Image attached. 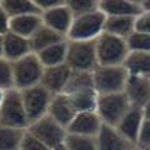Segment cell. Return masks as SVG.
Wrapping results in <instances>:
<instances>
[{"mask_svg":"<svg viewBox=\"0 0 150 150\" xmlns=\"http://www.w3.org/2000/svg\"><path fill=\"white\" fill-rule=\"evenodd\" d=\"M105 31L109 32V34L127 39L135 31V16H129V15L106 16Z\"/></svg>","mask_w":150,"mask_h":150,"instance_id":"obj_20","label":"cell"},{"mask_svg":"<svg viewBox=\"0 0 150 150\" xmlns=\"http://www.w3.org/2000/svg\"><path fill=\"white\" fill-rule=\"evenodd\" d=\"M142 112H144L145 119H150V99L144 105V107H142Z\"/></svg>","mask_w":150,"mask_h":150,"instance_id":"obj_37","label":"cell"},{"mask_svg":"<svg viewBox=\"0 0 150 150\" xmlns=\"http://www.w3.org/2000/svg\"><path fill=\"white\" fill-rule=\"evenodd\" d=\"M0 125L11 127H28V118L23 105L22 91L18 88H9L0 106Z\"/></svg>","mask_w":150,"mask_h":150,"instance_id":"obj_6","label":"cell"},{"mask_svg":"<svg viewBox=\"0 0 150 150\" xmlns=\"http://www.w3.org/2000/svg\"><path fill=\"white\" fill-rule=\"evenodd\" d=\"M20 91H22L23 105H24L25 114L28 118V125L48 114V107L52 99V94L43 84H36V86Z\"/></svg>","mask_w":150,"mask_h":150,"instance_id":"obj_9","label":"cell"},{"mask_svg":"<svg viewBox=\"0 0 150 150\" xmlns=\"http://www.w3.org/2000/svg\"><path fill=\"white\" fill-rule=\"evenodd\" d=\"M76 110H75L74 105H72L71 99L67 94L60 93L52 95L50 107H48V115H51L55 121H58L62 126L67 129L70 125V122L74 119L76 115Z\"/></svg>","mask_w":150,"mask_h":150,"instance_id":"obj_17","label":"cell"},{"mask_svg":"<svg viewBox=\"0 0 150 150\" xmlns=\"http://www.w3.org/2000/svg\"><path fill=\"white\" fill-rule=\"evenodd\" d=\"M74 105L75 110L78 112L82 111H97L98 103V91L95 88H87V90L76 91L72 94H67Z\"/></svg>","mask_w":150,"mask_h":150,"instance_id":"obj_24","label":"cell"},{"mask_svg":"<svg viewBox=\"0 0 150 150\" xmlns=\"http://www.w3.org/2000/svg\"><path fill=\"white\" fill-rule=\"evenodd\" d=\"M130 51H147L150 52V34L134 31L126 39Z\"/></svg>","mask_w":150,"mask_h":150,"instance_id":"obj_31","label":"cell"},{"mask_svg":"<svg viewBox=\"0 0 150 150\" xmlns=\"http://www.w3.org/2000/svg\"><path fill=\"white\" fill-rule=\"evenodd\" d=\"M135 31L150 34V11L142 9L135 16Z\"/></svg>","mask_w":150,"mask_h":150,"instance_id":"obj_34","label":"cell"},{"mask_svg":"<svg viewBox=\"0 0 150 150\" xmlns=\"http://www.w3.org/2000/svg\"><path fill=\"white\" fill-rule=\"evenodd\" d=\"M106 15L100 11H91L87 13L74 16L72 24L67 34L69 40H95L105 31Z\"/></svg>","mask_w":150,"mask_h":150,"instance_id":"obj_1","label":"cell"},{"mask_svg":"<svg viewBox=\"0 0 150 150\" xmlns=\"http://www.w3.org/2000/svg\"><path fill=\"white\" fill-rule=\"evenodd\" d=\"M130 150H142V149H139V147H138V146H133Z\"/></svg>","mask_w":150,"mask_h":150,"instance_id":"obj_43","label":"cell"},{"mask_svg":"<svg viewBox=\"0 0 150 150\" xmlns=\"http://www.w3.org/2000/svg\"><path fill=\"white\" fill-rule=\"evenodd\" d=\"M66 146L69 150H98L97 137L88 135H78L67 133L64 139Z\"/></svg>","mask_w":150,"mask_h":150,"instance_id":"obj_28","label":"cell"},{"mask_svg":"<svg viewBox=\"0 0 150 150\" xmlns=\"http://www.w3.org/2000/svg\"><path fill=\"white\" fill-rule=\"evenodd\" d=\"M25 130L0 125V150H19Z\"/></svg>","mask_w":150,"mask_h":150,"instance_id":"obj_26","label":"cell"},{"mask_svg":"<svg viewBox=\"0 0 150 150\" xmlns=\"http://www.w3.org/2000/svg\"><path fill=\"white\" fill-rule=\"evenodd\" d=\"M102 125L103 122L97 114V111H82L76 112V115L70 122L66 130L70 134L97 137Z\"/></svg>","mask_w":150,"mask_h":150,"instance_id":"obj_10","label":"cell"},{"mask_svg":"<svg viewBox=\"0 0 150 150\" xmlns=\"http://www.w3.org/2000/svg\"><path fill=\"white\" fill-rule=\"evenodd\" d=\"M42 24H43L42 13H24V15H19V16L11 18L9 31H12L15 34L22 35V36L30 39L32 36V34Z\"/></svg>","mask_w":150,"mask_h":150,"instance_id":"obj_18","label":"cell"},{"mask_svg":"<svg viewBox=\"0 0 150 150\" xmlns=\"http://www.w3.org/2000/svg\"><path fill=\"white\" fill-rule=\"evenodd\" d=\"M144 119L145 117L144 112H142V107L131 105L115 127L118 129V131L123 137L130 141L131 144L137 145V139L138 135H139L141 127H142V123H144Z\"/></svg>","mask_w":150,"mask_h":150,"instance_id":"obj_13","label":"cell"},{"mask_svg":"<svg viewBox=\"0 0 150 150\" xmlns=\"http://www.w3.org/2000/svg\"><path fill=\"white\" fill-rule=\"evenodd\" d=\"M52 150H69V147L66 146V144H64V142H62V144H59V145H58V146H55V147H54Z\"/></svg>","mask_w":150,"mask_h":150,"instance_id":"obj_38","label":"cell"},{"mask_svg":"<svg viewBox=\"0 0 150 150\" xmlns=\"http://www.w3.org/2000/svg\"><path fill=\"white\" fill-rule=\"evenodd\" d=\"M36 55L44 67L63 64L67 58V39L46 47L44 50L36 52Z\"/></svg>","mask_w":150,"mask_h":150,"instance_id":"obj_23","label":"cell"},{"mask_svg":"<svg viewBox=\"0 0 150 150\" xmlns=\"http://www.w3.org/2000/svg\"><path fill=\"white\" fill-rule=\"evenodd\" d=\"M71 71H72L71 67H70L67 63L44 67L40 84H43L44 87L50 91L52 95L64 93L66 84L69 82Z\"/></svg>","mask_w":150,"mask_h":150,"instance_id":"obj_12","label":"cell"},{"mask_svg":"<svg viewBox=\"0 0 150 150\" xmlns=\"http://www.w3.org/2000/svg\"><path fill=\"white\" fill-rule=\"evenodd\" d=\"M27 131H30L38 139H40L50 149H54L59 144L64 142L67 135V130L64 126H62L48 114L31 122L27 127Z\"/></svg>","mask_w":150,"mask_h":150,"instance_id":"obj_8","label":"cell"},{"mask_svg":"<svg viewBox=\"0 0 150 150\" xmlns=\"http://www.w3.org/2000/svg\"><path fill=\"white\" fill-rule=\"evenodd\" d=\"M66 0H34V3L36 4V7L40 9V12L51 9L54 7H59L63 6Z\"/></svg>","mask_w":150,"mask_h":150,"instance_id":"obj_35","label":"cell"},{"mask_svg":"<svg viewBox=\"0 0 150 150\" xmlns=\"http://www.w3.org/2000/svg\"><path fill=\"white\" fill-rule=\"evenodd\" d=\"M98 64H123L129 54V44L125 38L103 31L95 39Z\"/></svg>","mask_w":150,"mask_h":150,"instance_id":"obj_3","label":"cell"},{"mask_svg":"<svg viewBox=\"0 0 150 150\" xmlns=\"http://www.w3.org/2000/svg\"><path fill=\"white\" fill-rule=\"evenodd\" d=\"M135 146H138L142 150L150 147V119H144V123H142Z\"/></svg>","mask_w":150,"mask_h":150,"instance_id":"obj_33","label":"cell"},{"mask_svg":"<svg viewBox=\"0 0 150 150\" xmlns=\"http://www.w3.org/2000/svg\"><path fill=\"white\" fill-rule=\"evenodd\" d=\"M32 52L30 39L12 31L3 35V56L6 59L15 62L23 56Z\"/></svg>","mask_w":150,"mask_h":150,"instance_id":"obj_16","label":"cell"},{"mask_svg":"<svg viewBox=\"0 0 150 150\" xmlns=\"http://www.w3.org/2000/svg\"><path fill=\"white\" fill-rule=\"evenodd\" d=\"M64 4L70 8L74 16L99 9V0H66Z\"/></svg>","mask_w":150,"mask_h":150,"instance_id":"obj_29","label":"cell"},{"mask_svg":"<svg viewBox=\"0 0 150 150\" xmlns=\"http://www.w3.org/2000/svg\"><path fill=\"white\" fill-rule=\"evenodd\" d=\"M0 6L11 18L24 13H42L34 0H1Z\"/></svg>","mask_w":150,"mask_h":150,"instance_id":"obj_27","label":"cell"},{"mask_svg":"<svg viewBox=\"0 0 150 150\" xmlns=\"http://www.w3.org/2000/svg\"><path fill=\"white\" fill-rule=\"evenodd\" d=\"M0 56H3V35H0Z\"/></svg>","mask_w":150,"mask_h":150,"instance_id":"obj_41","label":"cell"},{"mask_svg":"<svg viewBox=\"0 0 150 150\" xmlns=\"http://www.w3.org/2000/svg\"><path fill=\"white\" fill-rule=\"evenodd\" d=\"M97 144L98 150H130L133 146H135L119 133L115 126L106 123H103L97 134Z\"/></svg>","mask_w":150,"mask_h":150,"instance_id":"obj_15","label":"cell"},{"mask_svg":"<svg viewBox=\"0 0 150 150\" xmlns=\"http://www.w3.org/2000/svg\"><path fill=\"white\" fill-rule=\"evenodd\" d=\"M99 9L106 16H137L142 11V7L131 0H99Z\"/></svg>","mask_w":150,"mask_h":150,"instance_id":"obj_19","label":"cell"},{"mask_svg":"<svg viewBox=\"0 0 150 150\" xmlns=\"http://www.w3.org/2000/svg\"><path fill=\"white\" fill-rule=\"evenodd\" d=\"M6 91L7 90L0 88V106H1V103H3V100H4V97H6Z\"/></svg>","mask_w":150,"mask_h":150,"instance_id":"obj_40","label":"cell"},{"mask_svg":"<svg viewBox=\"0 0 150 150\" xmlns=\"http://www.w3.org/2000/svg\"><path fill=\"white\" fill-rule=\"evenodd\" d=\"M95 88L94 86V74L93 71H83V70H72L69 82L66 84L64 94H72L76 91Z\"/></svg>","mask_w":150,"mask_h":150,"instance_id":"obj_25","label":"cell"},{"mask_svg":"<svg viewBox=\"0 0 150 150\" xmlns=\"http://www.w3.org/2000/svg\"><path fill=\"white\" fill-rule=\"evenodd\" d=\"M15 87L13 83V69L12 62L0 56V88L9 90Z\"/></svg>","mask_w":150,"mask_h":150,"instance_id":"obj_30","label":"cell"},{"mask_svg":"<svg viewBox=\"0 0 150 150\" xmlns=\"http://www.w3.org/2000/svg\"><path fill=\"white\" fill-rule=\"evenodd\" d=\"M42 19H43V24L48 25L50 28L67 38V34L74 20V13L70 11V8L66 4H63V6L43 11Z\"/></svg>","mask_w":150,"mask_h":150,"instance_id":"obj_14","label":"cell"},{"mask_svg":"<svg viewBox=\"0 0 150 150\" xmlns=\"http://www.w3.org/2000/svg\"><path fill=\"white\" fill-rule=\"evenodd\" d=\"M131 1H134V3L139 4V6H141V7H142V3H144V0H131Z\"/></svg>","mask_w":150,"mask_h":150,"instance_id":"obj_42","label":"cell"},{"mask_svg":"<svg viewBox=\"0 0 150 150\" xmlns=\"http://www.w3.org/2000/svg\"><path fill=\"white\" fill-rule=\"evenodd\" d=\"M19 150H52V149H50L40 139H38L30 131L25 130L24 135H23V139H22V144L19 146Z\"/></svg>","mask_w":150,"mask_h":150,"instance_id":"obj_32","label":"cell"},{"mask_svg":"<svg viewBox=\"0 0 150 150\" xmlns=\"http://www.w3.org/2000/svg\"><path fill=\"white\" fill-rule=\"evenodd\" d=\"M142 9L150 11V0H144V3H142Z\"/></svg>","mask_w":150,"mask_h":150,"instance_id":"obj_39","label":"cell"},{"mask_svg":"<svg viewBox=\"0 0 150 150\" xmlns=\"http://www.w3.org/2000/svg\"><path fill=\"white\" fill-rule=\"evenodd\" d=\"M94 86L98 94L121 93L125 88L129 72L123 64H98L93 70Z\"/></svg>","mask_w":150,"mask_h":150,"instance_id":"obj_2","label":"cell"},{"mask_svg":"<svg viewBox=\"0 0 150 150\" xmlns=\"http://www.w3.org/2000/svg\"><path fill=\"white\" fill-rule=\"evenodd\" d=\"M12 69L15 88L24 90V88L40 84L44 66L42 64L40 59L38 58L35 52L28 54V55L12 62Z\"/></svg>","mask_w":150,"mask_h":150,"instance_id":"obj_4","label":"cell"},{"mask_svg":"<svg viewBox=\"0 0 150 150\" xmlns=\"http://www.w3.org/2000/svg\"><path fill=\"white\" fill-rule=\"evenodd\" d=\"M123 66L130 75H142L150 78V52L129 51Z\"/></svg>","mask_w":150,"mask_h":150,"instance_id":"obj_22","label":"cell"},{"mask_svg":"<svg viewBox=\"0 0 150 150\" xmlns=\"http://www.w3.org/2000/svg\"><path fill=\"white\" fill-rule=\"evenodd\" d=\"M0 3H1V0H0Z\"/></svg>","mask_w":150,"mask_h":150,"instance_id":"obj_45","label":"cell"},{"mask_svg":"<svg viewBox=\"0 0 150 150\" xmlns=\"http://www.w3.org/2000/svg\"><path fill=\"white\" fill-rule=\"evenodd\" d=\"M123 93L127 97L130 105L144 107L145 103L150 99V78L129 74Z\"/></svg>","mask_w":150,"mask_h":150,"instance_id":"obj_11","label":"cell"},{"mask_svg":"<svg viewBox=\"0 0 150 150\" xmlns=\"http://www.w3.org/2000/svg\"><path fill=\"white\" fill-rule=\"evenodd\" d=\"M66 63L71 70L93 71L98 66L97 42L95 40H69Z\"/></svg>","mask_w":150,"mask_h":150,"instance_id":"obj_5","label":"cell"},{"mask_svg":"<svg viewBox=\"0 0 150 150\" xmlns=\"http://www.w3.org/2000/svg\"><path fill=\"white\" fill-rule=\"evenodd\" d=\"M130 106V102L123 91L99 94L97 103V114L102 119L103 123L110 126H117Z\"/></svg>","mask_w":150,"mask_h":150,"instance_id":"obj_7","label":"cell"},{"mask_svg":"<svg viewBox=\"0 0 150 150\" xmlns=\"http://www.w3.org/2000/svg\"><path fill=\"white\" fill-rule=\"evenodd\" d=\"M9 22H11V16L0 6V35H4L9 31Z\"/></svg>","mask_w":150,"mask_h":150,"instance_id":"obj_36","label":"cell"},{"mask_svg":"<svg viewBox=\"0 0 150 150\" xmlns=\"http://www.w3.org/2000/svg\"><path fill=\"white\" fill-rule=\"evenodd\" d=\"M145 150H150V147H147V149H145Z\"/></svg>","mask_w":150,"mask_h":150,"instance_id":"obj_44","label":"cell"},{"mask_svg":"<svg viewBox=\"0 0 150 150\" xmlns=\"http://www.w3.org/2000/svg\"><path fill=\"white\" fill-rule=\"evenodd\" d=\"M67 39L64 35L56 32L55 30L50 28L48 25L42 24L40 27L38 28L36 31L32 34V36L30 38V43H31V48L32 52H39V51L44 50L46 47L51 46V44H55L58 42H62Z\"/></svg>","mask_w":150,"mask_h":150,"instance_id":"obj_21","label":"cell"}]
</instances>
